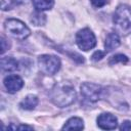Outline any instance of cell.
Segmentation results:
<instances>
[{
	"label": "cell",
	"instance_id": "cell-1",
	"mask_svg": "<svg viewBox=\"0 0 131 131\" xmlns=\"http://www.w3.org/2000/svg\"><path fill=\"white\" fill-rule=\"evenodd\" d=\"M76 98L77 93L75 87L70 82L66 81L55 84L50 92L51 101L59 107H66L73 104Z\"/></svg>",
	"mask_w": 131,
	"mask_h": 131
},
{
	"label": "cell",
	"instance_id": "cell-2",
	"mask_svg": "<svg viewBox=\"0 0 131 131\" xmlns=\"http://www.w3.org/2000/svg\"><path fill=\"white\" fill-rule=\"evenodd\" d=\"M113 23L116 32L121 36L131 33V7L126 4L119 5L113 15Z\"/></svg>",
	"mask_w": 131,
	"mask_h": 131
},
{
	"label": "cell",
	"instance_id": "cell-3",
	"mask_svg": "<svg viewBox=\"0 0 131 131\" xmlns=\"http://www.w3.org/2000/svg\"><path fill=\"white\" fill-rule=\"evenodd\" d=\"M4 29L9 36L17 40H25L31 34V30L29 29V27L24 21L17 18L6 19L4 21Z\"/></svg>",
	"mask_w": 131,
	"mask_h": 131
},
{
	"label": "cell",
	"instance_id": "cell-4",
	"mask_svg": "<svg viewBox=\"0 0 131 131\" xmlns=\"http://www.w3.org/2000/svg\"><path fill=\"white\" fill-rule=\"evenodd\" d=\"M60 59L52 54H42L38 57V66L40 71L48 76L55 75L60 69Z\"/></svg>",
	"mask_w": 131,
	"mask_h": 131
},
{
	"label": "cell",
	"instance_id": "cell-5",
	"mask_svg": "<svg viewBox=\"0 0 131 131\" xmlns=\"http://www.w3.org/2000/svg\"><path fill=\"white\" fill-rule=\"evenodd\" d=\"M76 43L81 50L88 51L95 47L96 37L90 29L84 28L78 31V33L76 34Z\"/></svg>",
	"mask_w": 131,
	"mask_h": 131
},
{
	"label": "cell",
	"instance_id": "cell-6",
	"mask_svg": "<svg viewBox=\"0 0 131 131\" xmlns=\"http://www.w3.org/2000/svg\"><path fill=\"white\" fill-rule=\"evenodd\" d=\"M81 95L84 97L85 100L89 102H96L101 98L102 95V87L98 84L91 83V82H84L81 87Z\"/></svg>",
	"mask_w": 131,
	"mask_h": 131
},
{
	"label": "cell",
	"instance_id": "cell-7",
	"mask_svg": "<svg viewBox=\"0 0 131 131\" xmlns=\"http://www.w3.org/2000/svg\"><path fill=\"white\" fill-rule=\"evenodd\" d=\"M97 126L102 130H113L118 127V119L111 113H102L97 119Z\"/></svg>",
	"mask_w": 131,
	"mask_h": 131
},
{
	"label": "cell",
	"instance_id": "cell-8",
	"mask_svg": "<svg viewBox=\"0 0 131 131\" xmlns=\"http://www.w3.org/2000/svg\"><path fill=\"white\" fill-rule=\"evenodd\" d=\"M3 84L9 93H16L24 87V80L18 75H8L4 78Z\"/></svg>",
	"mask_w": 131,
	"mask_h": 131
},
{
	"label": "cell",
	"instance_id": "cell-9",
	"mask_svg": "<svg viewBox=\"0 0 131 131\" xmlns=\"http://www.w3.org/2000/svg\"><path fill=\"white\" fill-rule=\"evenodd\" d=\"M121 41H120V35L117 32H113L110 33L106 38H105V42H104V49L106 52H111L114 49H116L117 47H119Z\"/></svg>",
	"mask_w": 131,
	"mask_h": 131
},
{
	"label": "cell",
	"instance_id": "cell-10",
	"mask_svg": "<svg viewBox=\"0 0 131 131\" xmlns=\"http://www.w3.org/2000/svg\"><path fill=\"white\" fill-rule=\"evenodd\" d=\"M18 69V62L12 56H4L1 58V70L3 72H14Z\"/></svg>",
	"mask_w": 131,
	"mask_h": 131
},
{
	"label": "cell",
	"instance_id": "cell-11",
	"mask_svg": "<svg viewBox=\"0 0 131 131\" xmlns=\"http://www.w3.org/2000/svg\"><path fill=\"white\" fill-rule=\"evenodd\" d=\"M38 101L39 100H38V97L36 95L29 94L19 102V107L21 110H25V111H32L37 106Z\"/></svg>",
	"mask_w": 131,
	"mask_h": 131
},
{
	"label": "cell",
	"instance_id": "cell-12",
	"mask_svg": "<svg viewBox=\"0 0 131 131\" xmlns=\"http://www.w3.org/2000/svg\"><path fill=\"white\" fill-rule=\"evenodd\" d=\"M83 128H84V122L79 117L70 118L62 126V130H82Z\"/></svg>",
	"mask_w": 131,
	"mask_h": 131
},
{
	"label": "cell",
	"instance_id": "cell-13",
	"mask_svg": "<svg viewBox=\"0 0 131 131\" xmlns=\"http://www.w3.org/2000/svg\"><path fill=\"white\" fill-rule=\"evenodd\" d=\"M32 1L35 9L38 11L49 10L54 5V0H32Z\"/></svg>",
	"mask_w": 131,
	"mask_h": 131
},
{
	"label": "cell",
	"instance_id": "cell-14",
	"mask_svg": "<svg viewBox=\"0 0 131 131\" xmlns=\"http://www.w3.org/2000/svg\"><path fill=\"white\" fill-rule=\"evenodd\" d=\"M30 0H1V8L2 10H10L15 6L26 4Z\"/></svg>",
	"mask_w": 131,
	"mask_h": 131
},
{
	"label": "cell",
	"instance_id": "cell-15",
	"mask_svg": "<svg viewBox=\"0 0 131 131\" xmlns=\"http://www.w3.org/2000/svg\"><path fill=\"white\" fill-rule=\"evenodd\" d=\"M31 21L35 26H43L46 23V15L42 11L36 10V12H34L31 16Z\"/></svg>",
	"mask_w": 131,
	"mask_h": 131
},
{
	"label": "cell",
	"instance_id": "cell-16",
	"mask_svg": "<svg viewBox=\"0 0 131 131\" xmlns=\"http://www.w3.org/2000/svg\"><path fill=\"white\" fill-rule=\"evenodd\" d=\"M128 61V57L124 54H116L111 57L110 59V64H116L118 62L120 63H126Z\"/></svg>",
	"mask_w": 131,
	"mask_h": 131
},
{
	"label": "cell",
	"instance_id": "cell-17",
	"mask_svg": "<svg viewBox=\"0 0 131 131\" xmlns=\"http://www.w3.org/2000/svg\"><path fill=\"white\" fill-rule=\"evenodd\" d=\"M90 2L92 3V5H93L94 7H97V8H99V7H102V6H104V5L106 4L107 0H90Z\"/></svg>",
	"mask_w": 131,
	"mask_h": 131
},
{
	"label": "cell",
	"instance_id": "cell-18",
	"mask_svg": "<svg viewBox=\"0 0 131 131\" xmlns=\"http://www.w3.org/2000/svg\"><path fill=\"white\" fill-rule=\"evenodd\" d=\"M120 130L131 131V121H124L122 123V125L120 126Z\"/></svg>",
	"mask_w": 131,
	"mask_h": 131
},
{
	"label": "cell",
	"instance_id": "cell-19",
	"mask_svg": "<svg viewBox=\"0 0 131 131\" xmlns=\"http://www.w3.org/2000/svg\"><path fill=\"white\" fill-rule=\"evenodd\" d=\"M103 55H104V53L102 51L98 50V51H95V53L92 55V58H93V60H98V59H101L103 57Z\"/></svg>",
	"mask_w": 131,
	"mask_h": 131
},
{
	"label": "cell",
	"instance_id": "cell-20",
	"mask_svg": "<svg viewBox=\"0 0 131 131\" xmlns=\"http://www.w3.org/2000/svg\"><path fill=\"white\" fill-rule=\"evenodd\" d=\"M5 41H6V40L2 37V38H1V45H2V47H1V49H2V50H1V53H2V54L5 52L6 49H8V47H6V45H5Z\"/></svg>",
	"mask_w": 131,
	"mask_h": 131
},
{
	"label": "cell",
	"instance_id": "cell-21",
	"mask_svg": "<svg viewBox=\"0 0 131 131\" xmlns=\"http://www.w3.org/2000/svg\"><path fill=\"white\" fill-rule=\"evenodd\" d=\"M16 129H19V130H24V129H27V130H33V127L28 126V125H19V126L16 127Z\"/></svg>",
	"mask_w": 131,
	"mask_h": 131
}]
</instances>
